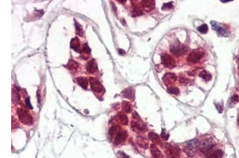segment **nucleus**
Listing matches in <instances>:
<instances>
[{"mask_svg":"<svg viewBox=\"0 0 239 158\" xmlns=\"http://www.w3.org/2000/svg\"><path fill=\"white\" fill-rule=\"evenodd\" d=\"M199 142L197 138H194L187 142L183 147V151L187 156H193L197 153V150L199 148Z\"/></svg>","mask_w":239,"mask_h":158,"instance_id":"1","label":"nucleus"},{"mask_svg":"<svg viewBox=\"0 0 239 158\" xmlns=\"http://www.w3.org/2000/svg\"><path fill=\"white\" fill-rule=\"evenodd\" d=\"M164 147L167 158H180L181 150L177 145L166 143Z\"/></svg>","mask_w":239,"mask_h":158,"instance_id":"2","label":"nucleus"},{"mask_svg":"<svg viewBox=\"0 0 239 158\" xmlns=\"http://www.w3.org/2000/svg\"><path fill=\"white\" fill-rule=\"evenodd\" d=\"M216 145L214 140L211 138H207L199 143V148L203 153H208Z\"/></svg>","mask_w":239,"mask_h":158,"instance_id":"3","label":"nucleus"},{"mask_svg":"<svg viewBox=\"0 0 239 158\" xmlns=\"http://www.w3.org/2000/svg\"><path fill=\"white\" fill-rule=\"evenodd\" d=\"M188 50L187 47L184 45L181 44L180 43H174L171 45L170 51L173 55L179 57L185 55L187 52Z\"/></svg>","mask_w":239,"mask_h":158,"instance_id":"4","label":"nucleus"},{"mask_svg":"<svg viewBox=\"0 0 239 158\" xmlns=\"http://www.w3.org/2000/svg\"><path fill=\"white\" fill-rule=\"evenodd\" d=\"M204 55V52L201 50H195L189 53L187 60L190 62L195 63L199 61L203 58Z\"/></svg>","mask_w":239,"mask_h":158,"instance_id":"5","label":"nucleus"},{"mask_svg":"<svg viewBox=\"0 0 239 158\" xmlns=\"http://www.w3.org/2000/svg\"><path fill=\"white\" fill-rule=\"evenodd\" d=\"M211 24L213 29L216 31L218 34L225 37L228 36L229 35V33L227 30L219 22L215 21H211Z\"/></svg>","mask_w":239,"mask_h":158,"instance_id":"6","label":"nucleus"},{"mask_svg":"<svg viewBox=\"0 0 239 158\" xmlns=\"http://www.w3.org/2000/svg\"><path fill=\"white\" fill-rule=\"evenodd\" d=\"M18 115L20 120L24 123L26 124H32V118L30 114L27 111H26L24 110L20 109L18 111Z\"/></svg>","mask_w":239,"mask_h":158,"instance_id":"7","label":"nucleus"},{"mask_svg":"<svg viewBox=\"0 0 239 158\" xmlns=\"http://www.w3.org/2000/svg\"><path fill=\"white\" fill-rule=\"evenodd\" d=\"M162 62L163 65L166 68H172L175 66L174 59L171 55L167 54H163L162 57Z\"/></svg>","mask_w":239,"mask_h":158,"instance_id":"8","label":"nucleus"},{"mask_svg":"<svg viewBox=\"0 0 239 158\" xmlns=\"http://www.w3.org/2000/svg\"><path fill=\"white\" fill-rule=\"evenodd\" d=\"M89 81L91 84V87L93 91L98 92V93H101L103 91L104 88L102 84L99 81L98 79H96L94 77H91L89 79Z\"/></svg>","mask_w":239,"mask_h":158,"instance_id":"9","label":"nucleus"},{"mask_svg":"<svg viewBox=\"0 0 239 158\" xmlns=\"http://www.w3.org/2000/svg\"><path fill=\"white\" fill-rule=\"evenodd\" d=\"M128 136L126 131L119 130L117 132L116 137L115 138L114 144L118 145L124 142Z\"/></svg>","mask_w":239,"mask_h":158,"instance_id":"10","label":"nucleus"},{"mask_svg":"<svg viewBox=\"0 0 239 158\" xmlns=\"http://www.w3.org/2000/svg\"><path fill=\"white\" fill-rule=\"evenodd\" d=\"M177 79V76L174 73H167L165 74L163 78L164 83L166 86L171 85L174 83Z\"/></svg>","mask_w":239,"mask_h":158,"instance_id":"11","label":"nucleus"},{"mask_svg":"<svg viewBox=\"0 0 239 158\" xmlns=\"http://www.w3.org/2000/svg\"><path fill=\"white\" fill-rule=\"evenodd\" d=\"M131 128L134 132L136 133H140L145 130V126L144 125L141 124L140 122L133 121L131 124Z\"/></svg>","mask_w":239,"mask_h":158,"instance_id":"12","label":"nucleus"},{"mask_svg":"<svg viewBox=\"0 0 239 158\" xmlns=\"http://www.w3.org/2000/svg\"><path fill=\"white\" fill-rule=\"evenodd\" d=\"M151 151L154 158H163V156L161 151L154 144H151Z\"/></svg>","mask_w":239,"mask_h":158,"instance_id":"13","label":"nucleus"},{"mask_svg":"<svg viewBox=\"0 0 239 158\" xmlns=\"http://www.w3.org/2000/svg\"><path fill=\"white\" fill-rule=\"evenodd\" d=\"M71 49H73V50L76 51L77 52H80V41L77 37L72 40V41L71 42Z\"/></svg>","mask_w":239,"mask_h":158,"instance_id":"14","label":"nucleus"},{"mask_svg":"<svg viewBox=\"0 0 239 158\" xmlns=\"http://www.w3.org/2000/svg\"><path fill=\"white\" fill-rule=\"evenodd\" d=\"M149 138L155 145L161 144V140L158 134L154 132H151L148 134Z\"/></svg>","mask_w":239,"mask_h":158,"instance_id":"15","label":"nucleus"},{"mask_svg":"<svg viewBox=\"0 0 239 158\" xmlns=\"http://www.w3.org/2000/svg\"><path fill=\"white\" fill-rule=\"evenodd\" d=\"M87 71L91 73H94L97 70V66L94 60H92L88 62L87 64Z\"/></svg>","mask_w":239,"mask_h":158,"instance_id":"16","label":"nucleus"},{"mask_svg":"<svg viewBox=\"0 0 239 158\" xmlns=\"http://www.w3.org/2000/svg\"><path fill=\"white\" fill-rule=\"evenodd\" d=\"M141 4L145 10L149 11L154 8L155 2L153 1H143L141 2Z\"/></svg>","mask_w":239,"mask_h":158,"instance_id":"17","label":"nucleus"},{"mask_svg":"<svg viewBox=\"0 0 239 158\" xmlns=\"http://www.w3.org/2000/svg\"><path fill=\"white\" fill-rule=\"evenodd\" d=\"M77 81L79 85L84 89H87L88 87V80L86 77H79L77 78Z\"/></svg>","mask_w":239,"mask_h":158,"instance_id":"18","label":"nucleus"},{"mask_svg":"<svg viewBox=\"0 0 239 158\" xmlns=\"http://www.w3.org/2000/svg\"><path fill=\"white\" fill-rule=\"evenodd\" d=\"M137 142H138L139 146H140L141 148H143V149H147L148 146V140L146 138L142 137V136L139 137Z\"/></svg>","mask_w":239,"mask_h":158,"instance_id":"19","label":"nucleus"},{"mask_svg":"<svg viewBox=\"0 0 239 158\" xmlns=\"http://www.w3.org/2000/svg\"><path fill=\"white\" fill-rule=\"evenodd\" d=\"M123 95L126 98L129 99H133L134 98V91L131 87L125 89L122 92Z\"/></svg>","mask_w":239,"mask_h":158,"instance_id":"20","label":"nucleus"},{"mask_svg":"<svg viewBox=\"0 0 239 158\" xmlns=\"http://www.w3.org/2000/svg\"><path fill=\"white\" fill-rule=\"evenodd\" d=\"M78 63H77L76 61L73 60H70V61H69L68 63L66 65V67L69 70H72V71H76L77 69H78Z\"/></svg>","mask_w":239,"mask_h":158,"instance_id":"21","label":"nucleus"},{"mask_svg":"<svg viewBox=\"0 0 239 158\" xmlns=\"http://www.w3.org/2000/svg\"><path fill=\"white\" fill-rule=\"evenodd\" d=\"M223 156V152L221 150H217L211 154H208L206 158H222Z\"/></svg>","mask_w":239,"mask_h":158,"instance_id":"22","label":"nucleus"},{"mask_svg":"<svg viewBox=\"0 0 239 158\" xmlns=\"http://www.w3.org/2000/svg\"><path fill=\"white\" fill-rule=\"evenodd\" d=\"M199 76L204 79L206 81H209L211 79V74L206 70L201 71L199 74Z\"/></svg>","mask_w":239,"mask_h":158,"instance_id":"23","label":"nucleus"},{"mask_svg":"<svg viewBox=\"0 0 239 158\" xmlns=\"http://www.w3.org/2000/svg\"><path fill=\"white\" fill-rule=\"evenodd\" d=\"M122 106L125 112H126L127 113L130 112L131 110V105L129 103V102L127 101L123 102Z\"/></svg>","mask_w":239,"mask_h":158,"instance_id":"24","label":"nucleus"},{"mask_svg":"<svg viewBox=\"0 0 239 158\" xmlns=\"http://www.w3.org/2000/svg\"><path fill=\"white\" fill-rule=\"evenodd\" d=\"M119 120L122 125H127L128 124V119L127 116L125 115H121L119 116Z\"/></svg>","mask_w":239,"mask_h":158,"instance_id":"25","label":"nucleus"},{"mask_svg":"<svg viewBox=\"0 0 239 158\" xmlns=\"http://www.w3.org/2000/svg\"><path fill=\"white\" fill-rule=\"evenodd\" d=\"M208 29L207 24H204L197 28V30L201 34H206Z\"/></svg>","mask_w":239,"mask_h":158,"instance_id":"26","label":"nucleus"},{"mask_svg":"<svg viewBox=\"0 0 239 158\" xmlns=\"http://www.w3.org/2000/svg\"><path fill=\"white\" fill-rule=\"evenodd\" d=\"M167 91L169 92V93L172 94H174V95H178L179 93H180L179 88H177V87H170L167 89Z\"/></svg>","mask_w":239,"mask_h":158,"instance_id":"27","label":"nucleus"},{"mask_svg":"<svg viewBox=\"0 0 239 158\" xmlns=\"http://www.w3.org/2000/svg\"><path fill=\"white\" fill-rule=\"evenodd\" d=\"M76 26L77 33L80 36H82L83 35V27L81 26L80 24L78 22H76Z\"/></svg>","mask_w":239,"mask_h":158,"instance_id":"28","label":"nucleus"},{"mask_svg":"<svg viewBox=\"0 0 239 158\" xmlns=\"http://www.w3.org/2000/svg\"><path fill=\"white\" fill-rule=\"evenodd\" d=\"M117 154H118V158H131L130 156L125 154V152L122 151H119Z\"/></svg>","mask_w":239,"mask_h":158,"instance_id":"29","label":"nucleus"},{"mask_svg":"<svg viewBox=\"0 0 239 158\" xmlns=\"http://www.w3.org/2000/svg\"><path fill=\"white\" fill-rule=\"evenodd\" d=\"M172 7H173L172 3L169 2L168 3H165V4L163 5V6H162V9H163V10L170 9L172 8Z\"/></svg>","mask_w":239,"mask_h":158,"instance_id":"30","label":"nucleus"},{"mask_svg":"<svg viewBox=\"0 0 239 158\" xmlns=\"http://www.w3.org/2000/svg\"><path fill=\"white\" fill-rule=\"evenodd\" d=\"M161 137L164 140H167L169 137V134H167L165 132V130H162V134H161Z\"/></svg>","mask_w":239,"mask_h":158,"instance_id":"31","label":"nucleus"},{"mask_svg":"<svg viewBox=\"0 0 239 158\" xmlns=\"http://www.w3.org/2000/svg\"><path fill=\"white\" fill-rule=\"evenodd\" d=\"M91 49L89 48V47L87 45V44H84V51L86 53H91Z\"/></svg>","mask_w":239,"mask_h":158,"instance_id":"32","label":"nucleus"},{"mask_svg":"<svg viewBox=\"0 0 239 158\" xmlns=\"http://www.w3.org/2000/svg\"><path fill=\"white\" fill-rule=\"evenodd\" d=\"M231 100L234 102H237L239 101V98H238L237 95H234L233 97H232V99Z\"/></svg>","mask_w":239,"mask_h":158,"instance_id":"33","label":"nucleus"},{"mask_svg":"<svg viewBox=\"0 0 239 158\" xmlns=\"http://www.w3.org/2000/svg\"><path fill=\"white\" fill-rule=\"evenodd\" d=\"M26 103L28 104V105L29 106V107L31 108V107H32V105H31V104H30V99H29V97H28V98H26Z\"/></svg>","mask_w":239,"mask_h":158,"instance_id":"34","label":"nucleus"},{"mask_svg":"<svg viewBox=\"0 0 239 158\" xmlns=\"http://www.w3.org/2000/svg\"><path fill=\"white\" fill-rule=\"evenodd\" d=\"M119 51V53H120V55H123V54H125V51H124V50H120Z\"/></svg>","mask_w":239,"mask_h":158,"instance_id":"35","label":"nucleus"},{"mask_svg":"<svg viewBox=\"0 0 239 158\" xmlns=\"http://www.w3.org/2000/svg\"></svg>","mask_w":239,"mask_h":158,"instance_id":"36","label":"nucleus"},{"mask_svg":"<svg viewBox=\"0 0 239 158\" xmlns=\"http://www.w3.org/2000/svg\"></svg>","mask_w":239,"mask_h":158,"instance_id":"37","label":"nucleus"}]
</instances>
